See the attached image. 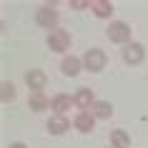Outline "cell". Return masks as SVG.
Segmentation results:
<instances>
[{
  "instance_id": "8fae6325",
  "label": "cell",
  "mask_w": 148,
  "mask_h": 148,
  "mask_svg": "<svg viewBox=\"0 0 148 148\" xmlns=\"http://www.w3.org/2000/svg\"><path fill=\"white\" fill-rule=\"evenodd\" d=\"M95 121H98V118H95L90 110H78V116L73 118V128L78 133H93Z\"/></svg>"
},
{
  "instance_id": "277c9868",
  "label": "cell",
  "mask_w": 148,
  "mask_h": 148,
  "mask_svg": "<svg viewBox=\"0 0 148 148\" xmlns=\"http://www.w3.org/2000/svg\"><path fill=\"white\" fill-rule=\"evenodd\" d=\"M80 58H83V68L88 73H101L106 68V63H108V58H106V53H103L101 48H88Z\"/></svg>"
},
{
  "instance_id": "ba28073f",
  "label": "cell",
  "mask_w": 148,
  "mask_h": 148,
  "mask_svg": "<svg viewBox=\"0 0 148 148\" xmlns=\"http://www.w3.org/2000/svg\"><path fill=\"white\" fill-rule=\"evenodd\" d=\"M25 86L30 88V93H43V88L48 86V75L40 68H33L25 73Z\"/></svg>"
},
{
  "instance_id": "e0dca14e",
  "label": "cell",
  "mask_w": 148,
  "mask_h": 148,
  "mask_svg": "<svg viewBox=\"0 0 148 148\" xmlns=\"http://www.w3.org/2000/svg\"><path fill=\"white\" fill-rule=\"evenodd\" d=\"M70 5L75 10H86V8H90V0H70Z\"/></svg>"
},
{
  "instance_id": "4fadbf2b",
  "label": "cell",
  "mask_w": 148,
  "mask_h": 148,
  "mask_svg": "<svg viewBox=\"0 0 148 148\" xmlns=\"http://www.w3.org/2000/svg\"><path fill=\"white\" fill-rule=\"evenodd\" d=\"M28 108H30L33 113H43V110L50 108V98H48L45 93H30V98H28Z\"/></svg>"
},
{
  "instance_id": "30bf717a",
  "label": "cell",
  "mask_w": 148,
  "mask_h": 148,
  "mask_svg": "<svg viewBox=\"0 0 148 148\" xmlns=\"http://www.w3.org/2000/svg\"><path fill=\"white\" fill-rule=\"evenodd\" d=\"M73 106H75V103H73V95H68V93H55L53 98H50V110H53V116H65Z\"/></svg>"
},
{
  "instance_id": "7c38bea8",
  "label": "cell",
  "mask_w": 148,
  "mask_h": 148,
  "mask_svg": "<svg viewBox=\"0 0 148 148\" xmlns=\"http://www.w3.org/2000/svg\"><path fill=\"white\" fill-rule=\"evenodd\" d=\"M90 10H93V15L101 18V20L113 18V3H110V0H90Z\"/></svg>"
},
{
  "instance_id": "6da1fadb",
  "label": "cell",
  "mask_w": 148,
  "mask_h": 148,
  "mask_svg": "<svg viewBox=\"0 0 148 148\" xmlns=\"http://www.w3.org/2000/svg\"><path fill=\"white\" fill-rule=\"evenodd\" d=\"M106 35H108L110 43H116V45H128L133 43L131 40V25L125 23V20H110L108 28H106Z\"/></svg>"
},
{
  "instance_id": "d6986e66",
  "label": "cell",
  "mask_w": 148,
  "mask_h": 148,
  "mask_svg": "<svg viewBox=\"0 0 148 148\" xmlns=\"http://www.w3.org/2000/svg\"><path fill=\"white\" fill-rule=\"evenodd\" d=\"M108 148H110V146H108Z\"/></svg>"
},
{
  "instance_id": "9c48e42d",
  "label": "cell",
  "mask_w": 148,
  "mask_h": 148,
  "mask_svg": "<svg viewBox=\"0 0 148 148\" xmlns=\"http://www.w3.org/2000/svg\"><path fill=\"white\" fill-rule=\"evenodd\" d=\"M95 101H98V98L93 95L90 88H78V90L73 93V103H75V108H78V110H93Z\"/></svg>"
},
{
  "instance_id": "2e32d148",
  "label": "cell",
  "mask_w": 148,
  "mask_h": 148,
  "mask_svg": "<svg viewBox=\"0 0 148 148\" xmlns=\"http://www.w3.org/2000/svg\"><path fill=\"white\" fill-rule=\"evenodd\" d=\"M15 98H18L15 86H13L10 80H3V83H0V101H3V103H13Z\"/></svg>"
},
{
  "instance_id": "7a4b0ae2",
  "label": "cell",
  "mask_w": 148,
  "mask_h": 148,
  "mask_svg": "<svg viewBox=\"0 0 148 148\" xmlns=\"http://www.w3.org/2000/svg\"><path fill=\"white\" fill-rule=\"evenodd\" d=\"M58 20H60V15H58V10H55V5H40L38 10H35V25H40V28H45L48 33L55 30V28H60L58 25Z\"/></svg>"
},
{
  "instance_id": "8992f818",
  "label": "cell",
  "mask_w": 148,
  "mask_h": 148,
  "mask_svg": "<svg viewBox=\"0 0 148 148\" xmlns=\"http://www.w3.org/2000/svg\"><path fill=\"white\" fill-rule=\"evenodd\" d=\"M80 70H86L83 68V58H78V55H63V60H60V73L65 75V78H75V75H80Z\"/></svg>"
},
{
  "instance_id": "52a82bcc",
  "label": "cell",
  "mask_w": 148,
  "mask_h": 148,
  "mask_svg": "<svg viewBox=\"0 0 148 148\" xmlns=\"http://www.w3.org/2000/svg\"><path fill=\"white\" fill-rule=\"evenodd\" d=\"M45 128H48L50 136H65V133L73 128V121H70L68 116H50L48 123H45Z\"/></svg>"
},
{
  "instance_id": "9a60e30c",
  "label": "cell",
  "mask_w": 148,
  "mask_h": 148,
  "mask_svg": "<svg viewBox=\"0 0 148 148\" xmlns=\"http://www.w3.org/2000/svg\"><path fill=\"white\" fill-rule=\"evenodd\" d=\"M131 146V136L123 128H113L110 131V148H128Z\"/></svg>"
},
{
  "instance_id": "5bb4252c",
  "label": "cell",
  "mask_w": 148,
  "mask_h": 148,
  "mask_svg": "<svg viewBox=\"0 0 148 148\" xmlns=\"http://www.w3.org/2000/svg\"><path fill=\"white\" fill-rule=\"evenodd\" d=\"M98 121H108V118H113V113H116V108H113V103L110 101H95L93 110H90Z\"/></svg>"
},
{
  "instance_id": "5b68a950",
  "label": "cell",
  "mask_w": 148,
  "mask_h": 148,
  "mask_svg": "<svg viewBox=\"0 0 148 148\" xmlns=\"http://www.w3.org/2000/svg\"><path fill=\"white\" fill-rule=\"evenodd\" d=\"M121 55H123L125 65H140V63L146 60V48L140 45V43H128Z\"/></svg>"
},
{
  "instance_id": "3957f363",
  "label": "cell",
  "mask_w": 148,
  "mask_h": 148,
  "mask_svg": "<svg viewBox=\"0 0 148 148\" xmlns=\"http://www.w3.org/2000/svg\"><path fill=\"white\" fill-rule=\"evenodd\" d=\"M45 45L50 48L53 53H63V55H68V48H70V33L65 30V28H55V30L48 33Z\"/></svg>"
},
{
  "instance_id": "ac0fdd59",
  "label": "cell",
  "mask_w": 148,
  "mask_h": 148,
  "mask_svg": "<svg viewBox=\"0 0 148 148\" xmlns=\"http://www.w3.org/2000/svg\"><path fill=\"white\" fill-rule=\"evenodd\" d=\"M8 148H28V146H25L23 140H15V143H10V146H8Z\"/></svg>"
}]
</instances>
